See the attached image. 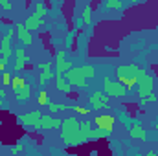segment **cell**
<instances>
[{"label":"cell","instance_id":"6da1fadb","mask_svg":"<svg viewBox=\"0 0 158 156\" xmlns=\"http://www.w3.org/2000/svg\"><path fill=\"white\" fill-rule=\"evenodd\" d=\"M79 130L81 121L77 117H66L61 125V140L66 145H79Z\"/></svg>","mask_w":158,"mask_h":156},{"label":"cell","instance_id":"7a4b0ae2","mask_svg":"<svg viewBox=\"0 0 158 156\" xmlns=\"http://www.w3.org/2000/svg\"><path fill=\"white\" fill-rule=\"evenodd\" d=\"M140 72V66L131 63V64H121L116 68V74H118V83L123 84L127 90L134 88L136 86V76Z\"/></svg>","mask_w":158,"mask_h":156},{"label":"cell","instance_id":"3957f363","mask_svg":"<svg viewBox=\"0 0 158 156\" xmlns=\"http://www.w3.org/2000/svg\"><path fill=\"white\" fill-rule=\"evenodd\" d=\"M17 35V31H15V26H9L7 28V31H6V35L2 37L0 40V55H2V59H0V63L2 64H9V57L13 55V50H11V40L13 37Z\"/></svg>","mask_w":158,"mask_h":156},{"label":"cell","instance_id":"277c9868","mask_svg":"<svg viewBox=\"0 0 158 156\" xmlns=\"http://www.w3.org/2000/svg\"><path fill=\"white\" fill-rule=\"evenodd\" d=\"M103 94L109 96V97H123L127 94V88L123 84H119L118 81L105 77L103 79Z\"/></svg>","mask_w":158,"mask_h":156},{"label":"cell","instance_id":"5b68a950","mask_svg":"<svg viewBox=\"0 0 158 156\" xmlns=\"http://www.w3.org/2000/svg\"><path fill=\"white\" fill-rule=\"evenodd\" d=\"M136 84H138V88H143V90H151V92H155L156 79H155V76L147 74L143 68H140V72H138V76H136Z\"/></svg>","mask_w":158,"mask_h":156},{"label":"cell","instance_id":"8992f818","mask_svg":"<svg viewBox=\"0 0 158 156\" xmlns=\"http://www.w3.org/2000/svg\"><path fill=\"white\" fill-rule=\"evenodd\" d=\"M40 117H42V112L40 110H31L28 114L19 116V123H22L24 127H33V129L40 130Z\"/></svg>","mask_w":158,"mask_h":156},{"label":"cell","instance_id":"52a82bcc","mask_svg":"<svg viewBox=\"0 0 158 156\" xmlns=\"http://www.w3.org/2000/svg\"><path fill=\"white\" fill-rule=\"evenodd\" d=\"M88 105H90V110H103V109H109V96H105L103 92H94L90 97H88Z\"/></svg>","mask_w":158,"mask_h":156},{"label":"cell","instance_id":"ba28073f","mask_svg":"<svg viewBox=\"0 0 158 156\" xmlns=\"http://www.w3.org/2000/svg\"><path fill=\"white\" fill-rule=\"evenodd\" d=\"M13 55H15V64H13V68H15V72H20V70H24L28 64H30V57L26 55V48L24 46H19V48H15L13 50Z\"/></svg>","mask_w":158,"mask_h":156},{"label":"cell","instance_id":"9c48e42d","mask_svg":"<svg viewBox=\"0 0 158 156\" xmlns=\"http://www.w3.org/2000/svg\"><path fill=\"white\" fill-rule=\"evenodd\" d=\"M94 123H96V129H101V130H107L112 134L114 125H116V117L110 116V114H99L94 119Z\"/></svg>","mask_w":158,"mask_h":156},{"label":"cell","instance_id":"30bf717a","mask_svg":"<svg viewBox=\"0 0 158 156\" xmlns=\"http://www.w3.org/2000/svg\"><path fill=\"white\" fill-rule=\"evenodd\" d=\"M63 77L70 83V86H72V88H88V81H86L85 77H81L79 74H76V72H74V68H72V70H68L66 74H63Z\"/></svg>","mask_w":158,"mask_h":156},{"label":"cell","instance_id":"8fae6325","mask_svg":"<svg viewBox=\"0 0 158 156\" xmlns=\"http://www.w3.org/2000/svg\"><path fill=\"white\" fill-rule=\"evenodd\" d=\"M61 125H63V119H59V117H52L50 114H42L40 117V130H50V129H61Z\"/></svg>","mask_w":158,"mask_h":156},{"label":"cell","instance_id":"7c38bea8","mask_svg":"<svg viewBox=\"0 0 158 156\" xmlns=\"http://www.w3.org/2000/svg\"><path fill=\"white\" fill-rule=\"evenodd\" d=\"M15 31H17V37H19V40H20L22 46H30V44L33 42V35L26 30L24 24H15Z\"/></svg>","mask_w":158,"mask_h":156},{"label":"cell","instance_id":"4fadbf2b","mask_svg":"<svg viewBox=\"0 0 158 156\" xmlns=\"http://www.w3.org/2000/svg\"><path fill=\"white\" fill-rule=\"evenodd\" d=\"M22 24L26 26V30H28L30 33H33L35 30H39L40 26L44 24V18L39 17V15H35V13H31V15H28V18H26Z\"/></svg>","mask_w":158,"mask_h":156},{"label":"cell","instance_id":"5bb4252c","mask_svg":"<svg viewBox=\"0 0 158 156\" xmlns=\"http://www.w3.org/2000/svg\"><path fill=\"white\" fill-rule=\"evenodd\" d=\"M129 138H132V140H140V142H145V140H147V130H145L140 123H132L131 129H129Z\"/></svg>","mask_w":158,"mask_h":156},{"label":"cell","instance_id":"9a60e30c","mask_svg":"<svg viewBox=\"0 0 158 156\" xmlns=\"http://www.w3.org/2000/svg\"><path fill=\"white\" fill-rule=\"evenodd\" d=\"M90 134H92V123L88 119L81 121V130H79V145L90 142Z\"/></svg>","mask_w":158,"mask_h":156},{"label":"cell","instance_id":"2e32d148","mask_svg":"<svg viewBox=\"0 0 158 156\" xmlns=\"http://www.w3.org/2000/svg\"><path fill=\"white\" fill-rule=\"evenodd\" d=\"M74 72H76V74H79L81 77H85V79L96 77V70H94V66H90V64H83V66H74Z\"/></svg>","mask_w":158,"mask_h":156},{"label":"cell","instance_id":"e0dca14e","mask_svg":"<svg viewBox=\"0 0 158 156\" xmlns=\"http://www.w3.org/2000/svg\"><path fill=\"white\" fill-rule=\"evenodd\" d=\"M13 94H15V99H17V101H20V103H22V101H28V99L31 97V86H30V84H26V86H22V88L15 90Z\"/></svg>","mask_w":158,"mask_h":156},{"label":"cell","instance_id":"ac0fdd59","mask_svg":"<svg viewBox=\"0 0 158 156\" xmlns=\"http://www.w3.org/2000/svg\"><path fill=\"white\" fill-rule=\"evenodd\" d=\"M55 88H57L59 92H63V94H70V92H72L70 83L63 77V76H55Z\"/></svg>","mask_w":158,"mask_h":156},{"label":"cell","instance_id":"d6986e66","mask_svg":"<svg viewBox=\"0 0 158 156\" xmlns=\"http://www.w3.org/2000/svg\"><path fill=\"white\" fill-rule=\"evenodd\" d=\"M90 22H92V6L86 4L83 7V13H81V24L86 28V26H90Z\"/></svg>","mask_w":158,"mask_h":156},{"label":"cell","instance_id":"ffe728a7","mask_svg":"<svg viewBox=\"0 0 158 156\" xmlns=\"http://www.w3.org/2000/svg\"><path fill=\"white\" fill-rule=\"evenodd\" d=\"M103 138H110V132L101 130V129H92V134H90L92 142H98V140H103Z\"/></svg>","mask_w":158,"mask_h":156},{"label":"cell","instance_id":"44dd1931","mask_svg":"<svg viewBox=\"0 0 158 156\" xmlns=\"http://www.w3.org/2000/svg\"><path fill=\"white\" fill-rule=\"evenodd\" d=\"M50 112H61V110H72V105H64V103H48Z\"/></svg>","mask_w":158,"mask_h":156},{"label":"cell","instance_id":"7402d4cb","mask_svg":"<svg viewBox=\"0 0 158 156\" xmlns=\"http://www.w3.org/2000/svg\"><path fill=\"white\" fill-rule=\"evenodd\" d=\"M33 13L44 18V17L48 15V7H46V4H44V2H35V9H33Z\"/></svg>","mask_w":158,"mask_h":156},{"label":"cell","instance_id":"603a6c76","mask_svg":"<svg viewBox=\"0 0 158 156\" xmlns=\"http://www.w3.org/2000/svg\"><path fill=\"white\" fill-rule=\"evenodd\" d=\"M28 83H26V79H22V77H13L11 79V90L15 92V90H19V88H22V86H26Z\"/></svg>","mask_w":158,"mask_h":156},{"label":"cell","instance_id":"cb8c5ba5","mask_svg":"<svg viewBox=\"0 0 158 156\" xmlns=\"http://www.w3.org/2000/svg\"><path fill=\"white\" fill-rule=\"evenodd\" d=\"M158 101V96L155 92H151L149 96H145V97H142L140 99V107H145V105H149V103H156Z\"/></svg>","mask_w":158,"mask_h":156},{"label":"cell","instance_id":"d4e9b609","mask_svg":"<svg viewBox=\"0 0 158 156\" xmlns=\"http://www.w3.org/2000/svg\"><path fill=\"white\" fill-rule=\"evenodd\" d=\"M52 77H55V72H42V74L39 76V84L40 86H44Z\"/></svg>","mask_w":158,"mask_h":156},{"label":"cell","instance_id":"484cf974","mask_svg":"<svg viewBox=\"0 0 158 156\" xmlns=\"http://www.w3.org/2000/svg\"><path fill=\"white\" fill-rule=\"evenodd\" d=\"M103 6H105L107 9H121V7H123V2H119V0H107Z\"/></svg>","mask_w":158,"mask_h":156},{"label":"cell","instance_id":"4316f807","mask_svg":"<svg viewBox=\"0 0 158 156\" xmlns=\"http://www.w3.org/2000/svg\"><path fill=\"white\" fill-rule=\"evenodd\" d=\"M48 103H50V99H48V92H46V90H40L39 92V105L48 107Z\"/></svg>","mask_w":158,"mask_h":156},{"label":"cell","instance_id":"83f0119b","mask_svg":"<svg viewBox=\"0 0 158 156\" xmlns=\"http://www.w3.org/2000/svg\"><path fill=\"white\" fill-rule=\"evenodd\" d=\"M37 68H39L40 72H55V68H53L52 63H39Z\"/></svg>","mask_w":158,"mask_h":156},{"label":"cell","instance_id":"f1b7e54d","mask_svg":"<svg viewBox=\"0 0 158 156\" xmlns=\"http://www.w3.org/2000/svg\"><path fill=\"white\" fill-rule=\"evenodd\" d=\"M72 110H76L77 114H81V116H88L90 114V107L88 109H85V107H79V105H74V109Z\"/></svg>","mask_w":158,"mask_h":156},{"label":"cell","instance_id":"f546056e","mask_svg":"<svg viewBox=\"0 0 158 156\" xmlns=\"http://www.w3.org/2000/svg\"><path fill=\"white\" fill-rule=\"evenodd\" d=\"M11 74H7V72H4L2 74V84H4V88H7V86H11Z\"/></svg>","mask_w":158,"mask_h":156},{"label":"cell","instance_id":"4dcf8cb0","mask_svg":"<svg viewBox=\"0 0 158 156\" xmlns=\"http://www.w3.org/2000/svg\"><path fill=\"white\" fill-rule=\"evenodd\" d=\"M0 6H2V9H6V11L13 7V4H11L9 0H0Z\"/></svg>","mask_w":158,"mask_h":156},{"label":"cell","instance_id":"1f68e13d","mask_svg":"<svg viewBox=\"0 0 158 156\" xmlns=\"http://www.w3.org/2000/svg\"><path fill=\"white\" fill-rule=\"evenodd\" d=\"M9 151H11V154H19V153H22V145H13Z\"/></svg>","mask_w":158,"mask_h":156},{"label":"cell","instance_id":"d6a6232c","mask_svg":"<svg viewBox=\"0 0 158 156\" xmlns=\"http://www.w3.org/2000/svg\"><path fill=\"white\" fill-rule=\"evenodd\" d=\"M4 96H6V90H4V88H0V107L4 105Z\"/></svg>","mask_w":158,"mask_h":156},{"label":"cell","instance_id":"836d02e7","mask_svg":"<svg viewBox=\"0 0 158 156\" xmlns=\"http://www.w3.org/2000/svg\"><path fill=\"white\" fill-rule=\"evenodd\" d=\"M4 72H6V64L0 63V81H2V74H4Z\"/></svg>","mask_w":158,"mask_h":156},{"label":"cell","instance_id":"e575fe53","mask_svg":"<svg viewBox=\"0 0 158 156\" xmlns=\"http://www.w3.org/2000/svg\"><path fill=\"white\" fill-rule=\"evenodd\" d=\"M145 156H158L155 151H149V153H145Z\"/></svg>","mask_w":158,"mask_h":156},{"label":"cell","instance_id":"d590c367","mask_svg":"<svg viewBox=\"0 0 158 156\" xmlns=\"http://www.w3.org/2000/svg\"><path fill=\"white\" fill-rule=\"evenodd\" d=\"M155 130H158V121L155 123Z\"/></svg>","mask_w":158,"mask_h":156},{"label":"cell","instance_id":"8d00e7d4","mask_svg":"<svg viewBox=\"0 0 158 156\" xmlns=\"http://www.w3.org/2000/svg\"><path fill=\"white\" fill-rule=\"evenodd\" d=\"M156 57H158V50H156Z\"/></svg>","mask_w":158,"mask_h":156}]
</instances>
